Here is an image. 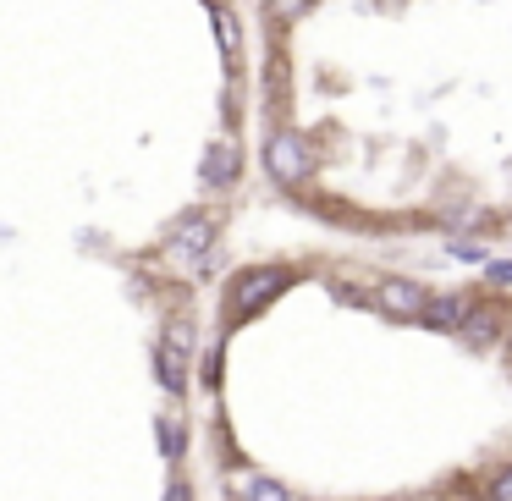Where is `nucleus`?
Returning a JSON list of instances; mask_svg holds the SVG:
<instances>
[{"label":"nucleus","mask_w":512,"mask_h":501,"mask_svg":"<svg viewBox=\"0 0 512 501\" xmlns=\"http://www.w3.org/2000/svg\"><path fill=\"white\" fill-rule=\"evenodd\" d=\"M155 424H160V452H166V457H182V446H188L182 424H171V419H155Z\"/></svg>","instance_id":"12"},{"label":"nucleus","mask_w":512,"mask_h":501,"mask_svg":"<svg viewBox=\"0 0 512 501\" xmlns=\"http://www.w3.org/2000/svg\"><path fill=\"white\" fill-rule=\"evenodd\" d=\"M210 243H215V226L204 221V215H188V221H177V226H171V237H166L171 259H182V265H204Z\"/></svg>","instance_id":"3"},{"label":"nucleus","mask_w":512,"mask_h":501,"mask_svg":"<svg viewBox=\"0 0 512 501\" xmlns=\"http://www.w3.org/2000/svg\"><path fill=\"white\" fill-rule=\"evenodd\" d=\"M265 166H270V177H276L281 188H298V182L309 177V138L303 133H276L265 144Z\"/></svg>","instance_id":"1"},{"label":"nucleus","mask_w":512,"mask_h":501,"mask_svg":"<svg viewBox=\"0 0 512 501\" xmlns=\"http://www.w3.org/2000/svg\"><path fill=\"white\" fill-rule=\"evenodd\" d=\"M490 501H512V468H501V474L490 479Z\"/></svg>","instance_id":"13"},{"label":"nucleus","mask_w":512,"mask_h":501,"mask_svg":"<svg viewBox=\"0 0 512 501\" xmlns=\"http://www.w3.org/2000/svg\"><path fill=\"white\" fill-rule=\"evenodd\" d=\"M281 287H287V270H248V276H237V287H232V314H237V320H243V314H254L259 303H270Z\"/></svg>","instance_id":"2"},{"label":"nucleus","mask_w":512,"mask_h":501,"mask_svg":"<svg viewBox=\"0 0 512 501\" xmlns=\"http://www.w3.org/2000/svg\"><path fill=\"white\" fill-rule=\"evenodd\" d=\"M155 375H160V386H166V391L188 386V364H182V358H171V347H160V353H155Z\"/></svg>","instance_id":"8"},{"label":"nucleus","mask_w":512,"mask_h":501,"mask_svg":"<svg viewBox=\"0 0 512 501\" xmlns=\"http://www.w3.org/2000/svg\"><path fill=\"white\" fill-rule=\"evenodd\" d=\"M380 309H386V314H402V320H424V309H430V292L413 287V281H386V287H380Z\"/></svg>","instance_id":"4"},{"label":"nucleus","mask_w":512,"mask_h":501,"mask_svg":"<svg viewBox=\"0 0 512 501\" xmlns=\"http://www.w3.org/2000/svg\"><path fill=\"white\" fill-rule=\"evenodd\" d=\"M309 12V0H265V17L270 23H292V17Z\"/></svg>","instance_id":"11"},{"label":"nucleus","mask_w":512,"mask_h":501,"mask_svg":"<svg viewBox=\"0 0 512 501\" xmlns=\"http://www.w3.org/2000/svg\"><path fill=\"white\" fill-rule=\"evenodd\" d=\"M215 39H221L226 61H232V67H237V17L226 12V6H221V12H215Z\"/></svg>","instance_id":"9"},{"label":"nucleus","mask_w":512,"mask_h":501,"mask_svg":"<svg viewBox=\"0 0 512 501\" xmlns=\"http://www.w3.org/2000/svg\"><path fill=\"white\" fill-rule=\"evenodd\" d=\"M452 254H457V259H468V265H479V259H485V254H479V248H474V243H457V248H452Z\"/></svg>","instance_id":"15"},{"label":"nucleus","mask_w":512,"mask_h":501,"mask_svg":"<svg viewBox=\"0 0 512 501\" xmlns=\"http://www.w3.org/2000/svg\"><path fill=\"white\" fill-rule=\"evenodd\" d=\"M490 270V281H512V265H485Z\"/></svg>","instance_id":"16"},{"label":"nucleus","mask_w":512,"mask_h":501,"mask_svg":"<svg viewBox=\"0 0 512 501\" xmlns=\"http://www.w3.org/2000/svg\"><path fill=\"white\" fill-rule=\"evenodd\" d=\"M468 320H474V303L468 298H430L419 325H430V331H463Z\"/></svg>","instance_id":"5"},{"label":"nucleus","mask_w":512,"mask_h":501,"mask_svg":"<svg viewBox=\"0 0 512 501\" xmlns=\"http://www.w3.org/2000/svg\"><path fill=\"white\" fill-rule=\"evenodd\" d=\"M232 490H237V501H292V490L265 479V474H237Z\"/></svg>","instance_id":"7"},{"label":"nucleus","mask_w":512,"mask_h":501,"mask_svg":"<svg viewBox=\"0 0 512 501\" xmlns=\"http://www.w3.org/2000/svg\"><path fill=\"white\" fill-rule=\"evenodd\" d=\"M457 336H463V342H490V336H496V314H490V309L474 314V320H468Z\"/></svg>","instance_id":"10"},{"label":"nucleus","mask_w":512,"mask_h":501,"mask_svg":"<svg viewBox=\"0 0 512 501\" xmlns=\"http://www.w3.org/2000/svg\"><path fill=\"white\" fill-rule=\"evenodd\" d=\"M232 177H237V138H215V144L204 149V182H210V188H226Z\"/></svg>","instance_id":"6"},{"label":"nucleus","mask_w":512,"mask_h":501,"mask_svg":"<svg viewBox=\"0 0 512 501\" xmlns=\"http://www.w3.org/2000/svg\"><path fill=\"white\" fill-rule=\"evenodd\" d=\"M166 501H193V485H188V479H171V485H166Z\"/></svg>","instance_id":"14"}]
</instances>
